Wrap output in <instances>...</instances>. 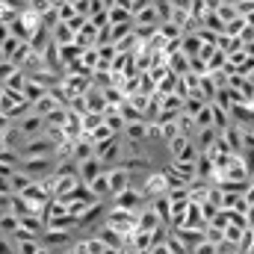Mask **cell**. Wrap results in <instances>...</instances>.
<instances>
[{"instance_id": "30", "label": "cell", "mask_w": 254, "mask_h": 254, "mask_svg": "<svg viewBox=\"0 0 254 254\" xmlns=\"http://www.w3.org/2000/svg\"><path fill=\"white\" fill-rule=\"evenodd\" d=\"M113 136H119V133H116V130H110L107 125L95 127V130L89 133V139H92V142H107V139H113Z\"/></svg>"}, {"instance_id": "1", "label": "cell", "mask_w": 254, "mask_h": 254, "mask_svg": "<svg viewBox=\"0 0 254 254\" xmlns=\"http://www.w3.org/2000/svg\"><path fill=\"white\" fill-rule=\"evenodd\" d=\"M95 157H98L107 169L116 166V163H122V160H125V139H122V133L113 136V139H107V142H95Z\"/></svg>"}, {"instance_id": "6", "label": "cell", "mask_w": 254, "mask_h": 254, "mask_svg": "<svg viewBox=\"0 0 254 254\" xmlns=\"http://www.w3.org/2000/svg\"><path fill=\"white\" fill-rule=\"evenodd\" d=\"M142 192H145V195H151V198L169 195V184H166L163 169H160V172H148V178H145V184H142Z\"/></svg>"}, {"instance_id": "21", "label": "cell", "mask_w": 254, "mask_h": 254, "mask_svg": "<svg viewBox=\"0 0 254 254\" xmlns=\"http://www.w3.org/2000/svg\"><path fill=\"white\" fill-rule=\"evenodd\" d=\"M130 36H133V24H116V27H110V42L113 45H122Z\"/></svg>"}, {"instance_id": "20", "label": "cell", "mask_w": 254, "mask_h": 254, "mask_svg": "<svg viewBox=\"0 0 254 254\" xmlns=\"http://www.w3.org/2000/svg\"><path fill=\"white\" fill-rule=\"evenodd\" d=\"M27 80H30V71H24V68H18L9 80H6V86L3 89H12V92H24V86H27Z\"/></svg>"}, {"instance_id": "26", "label": "cell", "mask_w": 254, "mask_h": 254, "mask_svg": "<svg viewBox=\"0 0 254 254\" xmlns=\"http://www.w3.org/2000/svg\"><path fill=\"white\" fill-rule=\"evenodd\" d=\"M9 181H12V192H21L24 187H30V184H33V178H30L27 172H21V169H15Z\"/></svg>"}, {"instance_id": "36", "label": "cell", "mask_w": 254, "mask_h": 254, "mask_svg": "<svg viewBox=\"0 0 254 254\" xmlns=\"http://www.w3.org/2000/svg\"><path fill=\"white\" fill-rule=\"evenodd\" d=\"M12 127H15V119H9V116H6V113L0 110V136H6V133H9Z\"/></svg>"}, {"instance_id": "15", "label": "cell", "mask_w": 254, "mask_h": 254, "mask_svg": "<svg viewBox=\"0 0 254 254\" xmlns=\"http://www.w3.org/2000/svg\"><path fill=\"white\" fill-rule=\"evenodd\" d=\"M89 190H92V195H95L98 201H104V198H113V192H110V181H107V172H104V175H98V178L89 184Z\"/></svg>"}, {"instance_id": "9", "label": "cell", "mask_w": 254, "mask_h": 254, "mask_svg": "<svg viewBox=\"0 0 254 254\" xmlns=\"http://www.w3.org/2000/svg\"><path fill=\"white\" fill-rule=\"evenodd\" d=\"M74 42L80 45V51H86V48H95V42H98V27H95L92 21H86V24H83V27L77 30Z\"/></svg>"}, {"instance_id": "31", "label": "cell", "mask_w": 254, "mask_h": 254, "mask_svg": "<svg viewBox=\"0 0 254 254\" xmlns=\"http://www.w3.org/2000/svg\"><path fill=\"white\" fill-rule=\"evenodd\" d=\"M15 71H18V65L12 63V60H0V89L6 86V80H9Z\"/></svg>"}, {"instance_id": "33", "label": "cell", "mask_w": 254, "mask_h": 254, "mask_svg": "<svg viewBox=\"0 0 254 254\" xmlns=\"http://www.w3.org/2000/svg\"><path fill=\"white\" fill-rule=\"evenodd\" d=\"M216 15L222 18V24H228V21H234V18H237L240 12H237V6H228V3H222V6L216 9Z\"/></svg>"}, {"instance_id": "28", "label": "cell", "mask_w": 254, "mask_h": 254, "mask_svg": "<svg viewBox=\"0 0 254 254\" xmlns=\"http://www.w3.org/2000/svg\"><path fill=\"white\" fill-rule=\"evenodd\" d=\"M243 30H246V18H243V15H237L234 21H228V24H225V36H237V39H240V36H243Z\"/></svg>"}, {"instance_id": "17", "label": "cell", "mask_w": 254, "mask_h": 254, "mask_svg": "<svg viewBox=\"0 0 254 254\" xmlns=\"http://www.w3.org/2000/svg\"><path fill=\"white\" fill-rule=\"evenodd\" d=\"M57 107H63V104L57 101V95H54V92H48L42 101H36V104H33V113H39V116H48V113H54Z\"/></svg>"}, {"instance_id": "35", "label": "cell", "mask_w": 254, "mask_h": 254, "mask_svg": "<svg viewBox=\"0 0 254 254\" xmlns=\"http://www.w3.org/2000/svg\"><path fill=\"white\" fill-rule=\"evenodd\" d=\"M0 254H18V249H15V240H12V237H3V234H0Z\"/></svg>"}, {"instance_id": "19", "label": "cell", "mask_w": 254, "mask_h": 254, "mask_svg": "<svg viewBox=\"0 0 254 254\" xmlns=\"http://www.w3.org/2000/svg\"><path fill=\"white\" fill-rule=\"evenodd\" d=\"M18 228H21V219L15 213H0V234L3 237H12Z\"/></svg>"}, {"instance_id": "3", "label": "cell", "mask_w": 254, "mask_h": 254, "mask_svg": "<svg viewBox=\"0 0 254 254\" xmlns=\"http://www.w3.org/2000/svg\"><path fill=\"white\" fill-rule=\"evenodd\" d=\"M45 116H39V113H27V116H21V119H15V133L21 136V139H36V136H45Z\"/></svg>"}, {"instance_id": "29", "label": "cell", "mask_w": 254, "mask_h": 254, "mask_svg": "<svg viewBox=\"0 0 254 254\" xmlns=\"http://www.w3.org/2000/svg\"><path fill=\"white\" fill-rule=\"evenodd\" d=\"M21 45H24V42H21L18 36H9V39L0 45V48H3V60H12V57L18 54V48H21Z\"/></svg>"}, {"instance_id": "32", "label": "cell", "mask_w": 254, "mask_h": 254, "mask_svg": "<svg viewBox=\"0 0 254 254\" xmlns=\"http://www.w3.org/2000/svg\"><path fill=\"white\" fill-rule=\"evenodd\" d=\"M18 254H39L42 249V240H27V243H15Z\"/></svg>"}, {"instance_id": "13", "label": "cell", "mask_w": 254, "mask_h": 254, "mask_svg": "<svg viewBox=\"0 0 254 254\" xmlns=\"http://www.w3.org/2000/svg\"><path fill=\"white\" fill-rule=\"evenodd\" d=\"M74 30L68 27V24H63V21H57V27L51 30V39H54V45H71L74 42Z\"/></svg>"}, {"instance_id": "39", "label": "cell", "mask_w": 254, "mask_h": 254, "mask_svg": "<svg viewBox=\"0 0 254 254\" xmlns=\"http://www.w3.org/2000/svg\"><path fill=\"white\" fill-rule=\"evenodd\" d=\"M151 254H172V252H169L166 243H160V246H151Z\"/></svg>"}, {"instance_id": "7", "label": "cell", "mask_w": 254, "mask_h": 254, "mask_svg": "<svg viewBox=\"0 0 254 254\" xmlns=\"http://www.w3.org/2000/svg\"><path fill=\"white\" fill-rule=\"evenodd\" d=\"M104 172H107V166H104V163H101L98 157H92V160H86V163H80V166H77L80 184H86V187H89V184H92V181H95L98 175H104Z\"/></svg>"}, {"instance_id": "42", "label": "cell", "mask_w": 254, "mask_h": 254, "mask_svg": "<svg viewBox=\"0 0 254 254\" xmlns=\"http://www.w3.org/2000/svg\"><path fill=\"white\" fill-rule=\"evenodd\" d=\"M249 83H252V86H254V71H252V74H249Z\"/></svg>"}, {"instance_id": "12", "label": "cell", "mask_w": 254, "mask_h": 254, "mask_svg": "<svg viewBox=\"0 0 254 254\" xmlns=\"http://www.w3.org/2000/svg\"><path fill=\"white\" fill-rule=\"evenodd\" d=\"M157 33L172 45V42H181L184 39V30H181V24H175V21H163L160 27H157Z\"/></svg>"}, {"instance_id": "43", "label": "cell", "mask_w": 254, "mask_h": 254, "mask_svg": "<svg viewBox=\"0 0 254 254\" xmlns=\"http://www.w3.org/2000/svg\"><path fill=\"white\" fill-rule=\"evenodd\" d=\"M0 95H3V89H0Z\"/></svg>"}, {"instance_id": "24", "label": "cell", "mask_w": 254, "mask_h": 254, "mask_svg": "<svg viewBox=\"0 0 254 254\" xmlns=\"http://www.w3.org/2000/svg\"><path fill=\"white\" fill-rule=\"evenodd\" d=\"M195 127H198V130L213 127V104H204V107H201V113L195 116Z\"/></svg>"}, {"instance_id": "22", "label": "cell", "mask_w": 254, "mask_h": 254, "mask_svg": "<svg viewBox=\"0 0 254 254\" xmlns=\"http://www.w3.org/2000/svg\"><path fill=\"white\" fill-rule=\"evenodd\" d=\"M204 104H207V101H204V98H201L198 92H195V95H187V98H184V113L195 119V116L201 113V107H204Z\"/></svg>"}, {"instance_id": "2", "label": "cell", "mask_w": 254, "mask_h": 254, "mask_svg": "<svg viewBox=\"0 0 254 254\" xmlns=\"http://www.w3.org/2000/svg\"><path fill=\"white\" fill-rule=\"evenodd\" d=\"M148 204V195L142 192V187H127L122 190L119 195H113V207H119V210H130V213H139L142 207Z\"/></svg>"}, {"instance_id": "40", "label": "cell", "mask_w": 254, "mask_h": 254, "mask_svg": "<svg viewBox=\"0 0 254 254\" xmlns=\"http://www.w3.org/2000/svg\"><path fill=\"white\" fill-rule=\"evenodd\" d=\"M243 51H246V57H252V60H254V39H252V42H246V45H243Z\"/></svg>"}, {"instance_id": "25", "label": "cell", "mask_w": 254, "mask_h": 254, "mask_svg": "<svg viewBox=\"0 0 254 254\" xmlns=\"http://www.w3.org/2000/svg\"><path fill=\"white\" fill-rule=\"evenodd\" d=\"M45 122H48L51 127H65V122H68V107H57L54 113L45 116Z\"/></svg>"}, {"instance_id": "37", "label": "cell", "mask_w": 254, "mask_h": 254, "mask_svg": "<svg viewBox=\"0 0 254 254\" xmlns=\"http://www.w3.org/2000/svg\"><path fill=\"white\" fill-rule=\"evenodd\" d=\"M172 3V9H178V12H190L192 9V0H169Z\"/></svg>"}, {"instance_id": "34", "label": "cell", "mask_w": 254, "mask_h": 254, "mask_svg": "<svg viewBox=\"0 0 254 254\" xmlns=\"http://www.w3.org/2000/svg\"><path fill=\"white\" fill-rule=\"evenodd\" d=\"M192 254H219V249H216V243L201 240V243H195V246H192Z\"/></svg>"}, {"instance_id": "23", "label": "cell", "mask_w": 254, "mask_h": 254, "mask_svg": "<svg viewBox=\"0 0 254 254\" xmlns=\"http://www.w3.org/2000/svg\"><path fill=\"white\" fill-rule=\"evenodd\" d=\"M98 60H101V54H98V48H86L83 54H80V65L92 74L95 68H98Z\"/></svg>"}, {"instance_id": "10", "label": "cell", "mask_w": 254, "mask_h": 254, "mask_svg": "<svg viewBox=\"0 0 254 254\" xmlns=\"http://www.w3.org/2000/svg\"><path fill=\"white\" fill-rule=\"evenodd\" d=\"M166 65H169V71H172V74H178V77L190 74V57H184L181 51H175V54H166Z\"/></svg>"}, {"instance_id": "8", "label": "cell", "mask_w": 254, "mask_h": 254, "mask_svg": "<svg viewBox=\"0 0 254 254\" xmlns=\"http://www.w3.org/2000/svg\"><path fill=\"white\" fill-rule=\"evenodd\" d=\"M83 98H86V110H89V113H101V116H104L107 110H113V107L107 104V98H104V89H98V86H92Z\"/></svg>"}, {"instance_id": "14", "label": "cell", "mask_w": 254, "mask_h": 254, "mask_svg": "<svg viewBox=\"0 0 254 254\" xmlns=\"http://www.w3.org/2000/svg\"><path fill=\"white\" fill-rule=\"evenodd\" d=\"M201 45H204V42H201L195 33H184V39H181V54H184V57H198V54H201Z\"/></svg>"}, {"instance_id": "44", "label": "cell", "mask_w": 254, "mask_h": 254, "mask_svg": "<svg viewBox=\"0 0 254 254\" xmlns=\"http://www.w3.org/2000/svg\"><path fill=\"white\" fill-rule=\"evenodd\" d=\"M0 213H3V210H0Z\"/></svg>"}, {"instance_id": "16", "label": "cell", "mask_w": 254, "mask_h": 254, "mask_svg": "<svg viewBox=\"0 0 254 254\" xmlns=\"http://www.w3.org/2000/svg\"><path fill=\"white\" fill-rule=\"evenodd\" d=\"M107 15H110V27H116V24H133V12L125 9V6H110Z\"/></svg>"}, {"instance_id": "11", "label": "cell", "mask_w": 254, "mask_h": 254, "mask_svg": "<svg viewBox=\"0 0 254 254\" xmlns=\"http://www.w3.org/2000/svg\"><path fill=\"white\" fill-rule=\"evenodd\" d=\"M48 92H51V89H45L42 83H36V80L30 77V80H27V86H24V101H27V104L33 107V104H36V101H42V98H45Z\"/></svg>"}, {"instance_id": "4", "label": "cell", "mask_w": 254, "mask_h": 254, "mask_svg": "<svg viewBox=\"0 0 254 254\" xmlns=\"http://www.w3.org/2000/svg\"><path fill=\"white\" fill-rule=\"evenodd\" d=\"M18 154H21V160H30V157H54L57 148H54V142H48L45 136H36V139H24V142L18 145Z\"/></svg>"}, {"instance_id": "18", "label": "cell", "mask_w": 254, "mask_h": 254, "mask_svg": "<svg viewBox=\"0 0 254 254\" xmlns=\"http://www.w3.org/2000/svg\"><path fill=\"white\" fill-rule=\"evenodd\" d=\"M204 63H207V74H216V71H225V65H228V54L216 48V51H213V54H210V57H207Z\"/></svg>"}, {"instance_id": "38", "label": "cell", "mask_w": 254, "mask_h": 254, "mask_svg": "<svg viewBox=\"0 0 254 254\" xmlns=\"http://www.w3.org/2000/svg\"><path fill=\"white\" fill-rule=\"evenodd\" d=\"M9 36H12V30H9V24H6V21H0V45H3V42H6Z\"/></svg>"}, {"instance_id": "27", "label": "cell", "mask_w": 254, "mask_h": 254, "mask_svg": "<svg viewBox=\"0 0 254 254\" xmlns=\"http://www.w3.org/2000/svg\"><path fill=\"white\" fill-rule=\"evenodd\" d=\"M83 249H86V254H104L107 252V246H104V240L95 234V237H86L83 240Z\"/></svg>"}, {"instance_id": "5", "label": "cell", "mask_w": 254, "mask_h": 254, "mask_svg": "<svg viewBox=\"0 0 254 254\" xmlns=\"http://www.w3.org/2000/svg\"><path fill=\"white\" fill-rule=\"evenodd\" d=\"M107 181H110V192H113V195H119L122 190H127V187L133 184V175L127 172L125 163H116V166H110V169H107Z\"/></svg>"}, {"instance_id": "41", "label": "cell", "mask_w": 254, "mask_h": 254, "mask_svg": "<svg viewBox=\"0 0 254 254\" xmlns=\"http://www.w3.org/2000/svg\"><path fill=\"white\" fill-rule=\"evenodd\" d=\"M136 254H151V249H136Z\"/></svg>"}]
</instances>
